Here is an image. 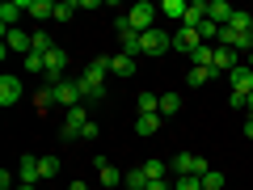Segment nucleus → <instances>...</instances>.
I'll use <instances>...</instances> for the list:
<instances>
[{
  "label": "nucleus",
  "mask_w": 253,
  "mask_h": 190,
  "mask_svg": "<svg viewBox=\"0 0 253 190\" xmlns=\"http://www.w3.org/2000/svg\"><path fill=\"white\" fill-rule=\"evenodd\" d=\"M106 76H110V55H97V59L84 68V76H81L84 101H101V97H106Z\"/></svg>",
  "instance_id": "nucleus-1"
},
{
  "label": "nucleus",
  "mask_w": 253,
  "mask_h": 190,
  "mask_svg": "<svg viewBox=\"0 0 253 190\" xmlns=\"http://www.w3.org/2000/svg\"><path fill=\"white\" fill-rule=\"evenodd\" d=\"M156 17H161V4H148V0H139V4H131V9H126V21H131V30H135V34L156 30Z\"/></svg>",
  "instance_id": "nucleus-2"
},
{
  "label": "nucleus",
  "mask_w": 253,
  "mask_h": 190,
  "mask_svg": "<svg viewBox=\"0 0 253 190\" xmlns=\"http://www.w3.org/2000/svg\"><path fill=\"white\" fill-rule=\"evenodd\" d=\"M169 169L177 173V178H203V173H207L211 165L203 161L199 152H177V156H173V165H169Z\"/></svg>",
  "instance_id": "nucleus-3"
},
{
  "label": "nucleus",
  "mask_w": 253,
  "mask_h": 190,
  "mask_svg": "<svg viewBox=\"0 0 253 190\" xmlns=\"http://www.w3.org/2000/svg\"><path fill=\"white\" fill-rule=\"evenodd\" d=\"M169 47H173L169 30H148V34H139V55H165Z\"/></svg>",
  "instance_id": "nucleus-4"
},
{
  "label": "nucleus",
  "mask_w": 253,
  "mask_h": 190,
  "mask_svg": "<svg viewBox=\"0 0 253 190\" xmlns=\"http://www.w3.org/2000/svg\"><path fill=\"white\" fill-rule=\"evenodd\" d=\"M68 51L63 47H55L51 55H46V72H42V85H59V81H68Z\"/></svg>",
  "instance_id": "nucleus-5"
},
{
  "label": "nucleus",
  "mask_w": 253,
  "mask_h": 190,
  "mask_svg": "<svg viewBox=\"0 0 253 190\" xmlns=\"http://www.w3.org/2000/svg\"><path fill=\"white\" fill-rule=\"evenodd\" d=\"M89 127V106H72L68 110V118H63V140H81V131Z\"/></svg>",
  "instance_id": "nucleus-6"
},
{
  "label": "nucleus",
  "mask_w": 253,
  "mask_h": 190,
  "mask_svg": "<svg viewBox=\"0 0 253 190\" xmlns=\"http://www.w3.org/2000/svg\"><path fill=\"white\" fill-rule=\"evenodd\" d=\"M114 34H118V47H123V55H139V34L131 30V21H126V13L114 21Z\"/></svg>",
  "instance_id": "nucleus-7"
},
{
  "label": "nucleus",
  "mask_w": 253,
  "mask_h": 190,
  "mask_svg": "<svg viewBox=\"0 0 253 190\" xmlns=\"http://www.w3.org/2000/svg\"><path fill=\"white\" fill-rule=\"evenodd\" d=\"M55 101H59L63 110L81 106V101H84V93H81V81H59V85H55Z\"/></svg>",
  "instance_id": "nucleus-8"
},
{
  "label": "nucleus",
  "mask_w": 253,
  "mask_h": 190,
  "mask_svg": "<svg viewBox=\"0 0 253 190\" xmlns=\"http://www.w3.org/2000/svg\"><path fill=\"white\" fill-rule=\"evenodd\" d=\"M173 47H177L181 55H194L203 47V38H199V30H194V26H177V30H173Z\"/></svg>",
  "instance_id": "nucleus-9"
},
{
  "label": "nucleus",
  "mask_w": 253,
  "mask_h": 190,
  "mask_svg": "<svg viewBox=\"0 0 253 190\" xmlns=\"http://www.w3.org/2000/svg\"><path fill=\"white\" fill-rule=\"evenodd\" d=\"M236 68H241V55L232 47H215V68H211V76H232Z\"/></svg>",
  "instance_id": "nucleus-10"
},
{
  "label": "nucleus",
  "mask_w": 253,
  "mask_h": 190,
  "mask_svg": "<svg viewBox=\"0 0 253 190\" xmlns=\"http://www.w3.org/2000/svg\"><path fill=\"white\" fill-rule=\"evenodd\" d=\"M21 97H26L21 76H0V106H17Z\"/></svg>",
  "instance_id": "nucleus-11"
},
{
  "label": "nucleus",
  "mask_w": 253,
  "mask_h": 190,
  "mask_svg": "<svg viewBox=\"0 0 253 190\" xmlns=\"http://www.w3.org/2000/svg\"><path fill=\"white\" fill-rule=\"evenodd\" d=\"M0 51H4V55H9V51L30 55V51H34V34H26V30H9V34H4V47H0Z\"/></svg>",
  "instance_id": "nucleus-12"
},
{
  "label": "nucleus",
  "mask_w": 253,
  "mask_h": 190,
  "mask_svg": "<svg viewBox=\"0 0 253 190\" xmlns=\"http://www.w3.org/2000/svg\"><path fill=\"white\" fill-rule=\"evenodd\" d=\"M21 17H26V0H9V4H0V26H4V34L17 30Z\"/></svg>",
  "instance_id": "nucleus-13"
},
{
  "label": "nucleus",
  "mask_w": 253,
  "mask_h": 190,
  "mask_svg": "<svg viewBox=\"0 0 253 190\" xmlns=\"http://www.w3.org/2000/svg\"><path fill=\"white\" fill-rule=\"evenodd\" d=\"M228 81H232V93H236V97H249V93H253V68H249V63H241Z\"/></svg>",
  "instance_id": "nucleus-14"
},
{
  "label": "nucleus",
  "mask_w": 253,
  "mask_h": 190,
  "mask_svg": "<svg viewBox=\"0 0 253 190\" xmlns=\"http://www.w3.org/2000/svg\"><path fill=\"white\" fill-rule=\"evenodd\" d=\"M26 17H34L38 26H46V21H55V4L51 0H26Z\"/></svg>",
  "instance_id": "nucleus-15"
},
{
  "label": "nucleus",
  "mask_w": 253,
  "mask_h": 190,
  "mask_svg": "<svg viewBox=\"0 0 253 190\" xmlns=\"http://www.w3.org/2000/svg\"><path fill=\"white\" fill-rule=\"evenodd\" d=\"M232 4H228V0H207V17L215 21V26H228V21H232Z\"/></svg>",
  "instance_id": "nucleus-16"
},
{
  "label": "nucleus",
  "mask_w": 253,
  "mask_h": 190,
  "mask_svg": "<svg viewBox=\"0 0 253 190\" xmlns=\"http://www.w3.org/2000/svg\"><path fill=\"white\" fill-rule=\"evenodd\" d=\"M17 178L21 182H30V186H38V182H42V173H38V156H21V165H17Z\"/></svg>",
  "instance_id": "nucleus-17"
},
{
  "label": "nucleus",
  "mask_w": 253,
  "mask_h": 190,
  "mask_svg": "<svg viewBox=\"0 0 253 190\" xmlns=\"http://www.w3.org/2000/svg\"><path fill=\"white\" fill-rule=\"evenodd\" d=\"M110 76H135V55H110Z\"/></svg>",
  "instance_id": "nucleus-18"
},
{
  "label": "nucleus",
  "mask_w": 253,
  "mask_h": 190,
  "mask_svg": "<svg viewBox=\"0 0 253 190\" xmlns=\"http://www.w3.org/2000/svg\"><path fill=\"white\" fill-rule=\"evenodd\" d=\"M123 178H126V173H118V169H114V165H110V161H97V182H101V186H106V190L123 186Z\"/></svg>",
  "instance_id": "nucleus-19"
},
{
  "label": "nucleus",
  "mask_w": 253,
  "mask_h": 190,
  "mask_svg": "<svg viewBox=\"0 0 253 190\" xmlns=\"http://www.w3.org/2000/svg\"><path fill=\"white\" fill-rule=\"evenodd\" d=\"M190 68H207V72H211V68H215V47H211V43H203L199 51L190 55Z\"/></svg>",
  "instance_id": "nucleus-20"
},
{
  "label": "nucleus",
  "mask_w": 253,
  "mask_h": 190,
  "mask_svg": "<svg viewBox=\"0 0 253 190\" xmlns=\"http://www.w3.org/2000/svg\"><path fill=\"white\" fill-rule=\"evenodd\" d=\"M186 9H190V0H165L161 4V17H169V21H186Z\"/></svg>",
  "instance_id": "nucleus-21"
},
{
  "label": "nucleus",
  "mask_w": 253,
  "mask_h": 190,
  "mask_svg": "<svg viewBox=\"0 0 253 190\" xmlns=\"http://www.w3.org/2000/svg\"><path fill=\"white\" fill-rule=\"evenodd\" d=\"M156 131H161V114H139V118H135V136H139V140L156 136Z\"/></svg>",
  "instance_id": "nucleus-22"
},
{
  "label": "nucleus",
  "mask_w": 253,
  "mask_h": 190,
  "mask_svg": "<svg viewBox=\"0 0 253 190\" xmlns=\"http://www.w3.org/2000/svg\"><path fill=\"white\" fill-rule=\"evenodd\" d=\"M203 21H207V0H190V9H186V21H181V26H194V30H199Z\"/></svg>",
  "instance_id": "nucleus-23"
},
{
  "label": "nucleus",
  "mask_w": 253,
  "mask_h": 190,
  "mask_svg": "<svg viewBox=\"0 0 253 190\" xmlns=\"http://www.w3.org/2000/svg\"><path fill=\"white\" fill-rule=\"evenodd\" d=\"M139 114H161V93H152V89L139 93Z\"/></svg>",
  "instance_id": "nucleus-24"
},
{
  "label": "nucleus",
  "mask_w": 253,
  "mask_h": 190,
  "mask_svg": "<svg viewBox=\"0 0 253 190\" xmlns=\"http://www.w3.org/2000/svg\"><path fill=\"white\" fill-rule=\"evenodd\" d=\"M34 106H38V114H46V110H51V106H59V101H55V85H42V89H38Z\"/></svg>",
  "instance_id": "nucleus-25"
},
{
  "label": "nucleus",
  "mask_w": 253,
  "mask_h": 190,
  "mask_svg": "<svg viewBox=\"0 0 253 190\" xmlns=\"http://www.w3.org/2000/svg\"><path fill=\"white\" fill-rule=\"evenodd\" d=\"M139 169H144V178H148V182H165V173H169V165H165V161H144Z\"/></svg>",
  "instance_id": "nucleus-26"
},
{
  "label": "nucleus",
  "mask_w": 253,
  "mask_h": 190,
  "mask_svg": "<svg viewBox=\"0 0 253 190\" xmlns=\"http://www.w3.org/2000/svg\"><path fill=\"white\" fill-rule=\"evenodd\" d=\"M224 186H228V178H224L219 169H207V173H203V190H224Z\"/></svg>",
  "instance_id": "nucleus-27"
},
{
  "label": "nucleus",
  "mask_w": 253,
  "mask_h": 190,
  "mask_svg": "<svg viewBox=\"0 0 253 190\" xmlns=\"http://www.w3.org/2000/svg\"><path fill=\"white\" fill-rule=\"evenodd\" d=\"M177 110H181V97H177V93H161V118H165V114H177Z\"/></svg>",
  "instance_id": "nucleus-28"
},
{
  "label": "nucleus",
  "mask_w": 253,
  "mask_h": 190,
  "mask_svg": "<svg viewBox=\"0 0 253 190\" xmlns=\"http://www.w3.org/2000/svg\"><path fill=\"white\" fill-rule=\"evenodd\" d=\"M38 173L42 178H55L59 173V156H38Z\"/></svg>",
  "instance_id": "nucleus-29"
},
{
  "label": "nucleus",
  "mask_w": 253,
  "mask_h": 190,
  "mask_svg": "<svg viewBox=\"0 0 253 190\" xmlns=\"http://www.w3.org/2000/svg\"><path fill=\"white\" fill-rule=\"evenodd\" d=\"M123 186H126V190H144V186H148L144 169H131V173H126V178H123Z\"/></svg>",
  "instance_id": "nucleus-30"
},
{
  "label": "nucleus",
  "mask_w": 253,
  "mask_h": 190,
  "mask_svg": "<svg viewBox=\"0 0 253 190\" xmlns=\"http://www.w3.org/2000/svg\"><path fill=\"white\" fill-rule=\"evenodd\" d=\"M76 17V4L72 0H59V4H55V21H72Z\"/></svg>",
  "instance_id": "nucleus-31"
},
{
  "label": "nucleus",
  "mask_w": 253,
  "mask_h": 190,
  "mask_svg": "<svg viewBox=\"0 0 253 190\" xmlns=\"http://www.w3.org/2000/svg\"><path fill=\"white\" fill-rule=\"evenodd\" d=\"M186 81L194 85V89H199V85H207V81H215V76H211L207 68H190V72H186Z\"/></svg>",
  "instance_id": "nucleus-32"
},
{
  "label": "nucleus",
  "mask_w": 253,
  "mask_h": 190,
  "mask_svg": "<svg viewBox=\"0 0 253 190\" xmlns=\"http://www.w3.org/2000/svg\"><path fill=\"white\" fill-rule=\"evenodd\" d=\"M173 190H203V178H177Z\"/></svg>",
  "instance_id": "nucleus-33"
},
{
  "label": "nucleus",
  "mask_w": 253,
  "mask_h": 190,
  "mask_svg": "<svg viewBox=\"0 0 253 190\" xmlns=\"http://www.w3.org/2000/svg\"><path fill=\"white\" fill-rule=\"evenodd\" d=\"M101 136V127L97 123H93V118H89V127H84V131H81V140H89V144H93V140H97Z\"/></svg>",
  "instance_id": "nucleus-34"
},
{
  "label": "nucleus",
  "mask_w": 253,
  "mask_h": 190,
  "mask_svg": "<svg viewBox=\"0 0 253 190\" xmlns=\"http://www.w3.org/2000/svg\"><path fill=\"white\" fill-rule=\"evenodd\" d=\"M144 190H173V186H169V182H148Z\"/></svg>",
  "instance_id": "nucleus-35"
},
{
  "label": "nucleus",
  "mask_w": 253,
  "mask_h": 190,
  "mask_svg": "<svg viewBox=\"0 0 253 190\" xmlns=\"http://www.w3.org/2000/svg\"><path fill=\"white\" fill-rule=\"evenodd\" d=\"M245 118H253V93L245 97Z\"/></svg>",
  "instance_id": "nucleus-36"
},
{
  "label": "nucleus",
  "mask_w": 253,
  "mask_h": 190,
  "mask_svg": "<svg viewBox=\"0 0 253 190\" xmlns=\"http://www.w3.org/2000/svg\"><path fill=\"white\" fill-rule=\"evenodd\" d=\"M245 140H253V118H245Z\"/></svg>",
  "instance_id": "nucleus-37"
},
{
  "label": "nucleus",
  "mask_w": 253,
  "mask_h": 190,
  "mask_svg": "<svg viewBox=\"0 0 253 190\" xmlns=\"http://www.w3.org/2000/svg\"><path fill=\"white\" fill-rule=\"evenodd\" d=\"M68 190H89V186H84V182H72V186H68Z\"/></svg>",
  "instance_id": "nucleus-38"
},
{
  "label": "nucleus",
  "mask_w": 253,
  "mask_h": 190,
  "mask_svg": "<svg viewBox=\"0 0 253 190\" xmlns=\"http://www.w3.org/2000/svg\"><path fill=\"white\" fill-rule=\"evenodd\" d=\"M17 190H38V186H30V182H17Z\"/></svg>",
  "instance_id": "nucleus-39"
},
{
  "label": "nucleus",
  "mask_w": 253,
  "mask_h": 190,
  "mask_svg": "<svg viewBox=\"0 0 253 190\" xmlns=\"http://www.w3.org/2000/svg\"><path fill=\"white\" fill-rule=\"evenodd\" d=\"M245 63H249V68H253V51H249V55H245Z\"/></svg>",
  "instance_id": "nucleus-40"
}]
</instances>
